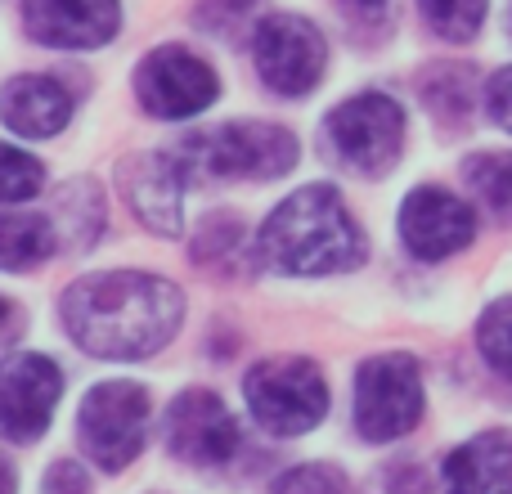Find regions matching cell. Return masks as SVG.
I'll use <instances>...</instances> for the list:
<instances>
[{"label": "cell", "mask_w": 512, "mask_h": 494, "mask_svg": "<svg viewBox=\"0 0 512 494\" xmlns=\"http://www.w3.org/2000/svg\"><path fill=\"white\" fill-rule=\"evenodd\" d=\"M185 167L176 162V153H158V158H144L135 167L131 185V207L140 212V221L158 234H180V194H185Z\"/></svg>", "instance_id": "2e32d148"}, {"label": "cell", "mask_w": 512, "mask_h": 494, "mask_svg": "<svg viewBox=\"0 0 512 494\" xmlns=\"http://www.w3.org/2000/svg\"><path fill=\"white\" fill-rule=\"evenodd\" d=\"M463 176L499 221H512V153H477L463 162Z\"/></svg>", "instance_id": "ac0fdd59"}, {"label": "cell", "mask_w": 512, "mask_h": 494, "mask_svg": "<svg viewBox=\"0 0 512 494\" xmlns=\"http://www.w3.org/2000/svg\"><path fill=\"white\" fill-rule=\"evenodd\" d=\"M167 450L194 468H221L239 450V427L212 391H185L167 409Z\"/></svg>", "instance_id": "8fae6325"}, {"label": "cell", "mask_w": 512, "mask_h": 494, "mask_svg": "<svg viewBox=\"0 0 512 494\" xmlns=\"http://www.w3.org/2000/svg\"><path fill=\"white\" fill-rule=\"evenodd\" d=\"M261 256L283 274H337L364 261V234L333 185H306L261 225Z\"/></svg>", "instance_id": "7a4b0ae2"}, {"label": "cell", "mask_w": 512, "mask_h": 494, "mask_svg": "<svg viewBox=\"0 0 512 494\" xmlns=\"http://www.w3.org/2000/svg\"><path fill=\"white\" fill-rule=\"evenodd\" d=\"M45 494H86V472L77 463H54L50 481H45Z\"/></svg>", "instance_id": "484cf974"}, {"label": "cell", "mask_w": 512, "mask_h": 494, "mask_svg": "<svg viewBox=\"0 0 512 494\" xmlns=\"http://www.w3.org/2000/svg\"><path fill=\"white\" fill-rule=\"evenodd\" d=\"M342 9L355 18V23L373 27V23H382V18L391 14V0H342Z\"/></svg>", "instance_id": "4316f807"}, {"label": "cell", "mask_w": 512, "mask_h": 494, "mask_svg": "<svg viewBox=\"0 0 512 494\" xmlns=\"http://www.w3.org/2000/svg\"><path fill=\"white\" fill-rule=\"evenodd\" d=\"M477 346H481V355H486L490 369L504 373V378H512V297L495 301V306L481 315Z\"/></svg>", "instance_id": "ffe728a7"}, {"label": "cell", "mask_w": 512, "mask_h": 494, "mask_svg": "<svg viewBox=\"0 0 512 494\" xmlns=\"http://www.w3.org/2000/svg\"><path fill=\"white\" fill-rule=\"evenodd\" d=\"M243 252V230L234 225V216H216V221H207L203 239H198V261H230V256Z\"/></svg>", "instance_id": "cb8c5ba5"}, {"label": "cell", "mask_w": 512, "mask_h": 494, "mask_svg": "<svg viewBox=\"0 0 512 494\" xmlns=\"http://www.w3.org/2000/svg\"><path fill=\"white\" fill-rule=\"evenodd\" d=\"M9 324H14V306H9V301L0 297V342L9 337Z\"/></svg>", "instance_id": "f1b7e54d"}, {"label": "cell", "mask_w": 512, "mask_h": 494, "mask_svg": "<svg viewBox=\"0 0 512 494\" xmlns=\"http://www.w3.org/2000/svg\"><path fill=\"white\" fill-rule=\"evenodd\" d=\"M45 185V171L36 158H27L23 149L0 144V203H23Z\"/></svg>", "instance_id": "44dd1931"}, {"label": "cell", "mask_w": 512, "mask_h": 494, "mask_svg": "<svg viewBox=\"0 0 512 494\" xmlns=\"http://www.w3.org/2000/svg\"><path fill=\"white\" fill-rule=\"evenodd\" d=\"M486 104H490V117H495L504 131H512V68H504V72H495V77H490Z\"/></svg>", "instance_id": "d4e9b609"}, {"label": "cell", "mask_w": 512, "mask_h": 494, "mask_svg": "<svg viewBox=\"0 0 512 494\" xmlns=\"http://www.w3.org/2000/svg\"><path fill=\"white\" fill-rule=\"evenodd\" d=\"M0 117L9 131L27 135V140H45L59 135L72 117V95L54 77H18L0 90Z\"/></svg>", "instance_id": "5bb4252c"}, {"label": "cell", "mask_w": 512, "mask_h": 494, "mask_svg": "<svg viewBox=\"0 0 512 494\" xmlns=\"http://www.w3.org/2000/svg\"><path fill=\"white\" fill-rule=\"evenodd\" d=\"M270 494H351L346 477L328 463H306V468H292L274 481Z\"/></svg>", "instance_id": "7402d4cb"}, {"label": "cell", "mask_w": 512, "mask_h": 494, "mask_svg": "<svg viewBox=\"0 0 512 494\" xmlns=\"http://www.w3.org/2000/svg\"><path fill=\"white\" fill-rule=\"evenodd\" d=\"M243 396L270 436H306L328 414V387L310 360H261L243 378Z\"/></svg>", "instance_id": "277c9868"}, {"label": "cell", "mask_w": 512, "mask_h": 494, "mask_svg": "<svg viewBox=\"0 0 512 494\" xmlns=\"http://www.w3.org/2000/svg\"><path fill=\"white\" fill-rule=\"evenodd\" d=\"M423 18L445 41H472L486 23V0H418Z\"/></svg>", "instance_id": "d6986e66"}, {"label": "cell", "mask_w": 512, "mask_h": 494, "mask_svg": "<svg viewBox=\"0 0 512 494\" xmlns=\"http://www.w3.org/2000/svg\"><path fill=\"white\" fill-rule=\"evenodd\" d=\"M324 135H328V144H333V153L351 171L382 176V171L400 158L405 113H400L396 99L378 95V90H364V95L346 99V104H337L333 113H328Z\"/></svg>", "instance_id": "8992f818"}, {"label": "cell", "mask_w": 512, "mask_h": 494, "mask_svg": "<svg viewBox=\"0 0 512 494\" xmlns=\"http://www.w3.org/2000/svg\"><path fill=\"white\" fill-rule=\"evenodd\" d=\"M252 54H256V72L265 77L270 90H279V95H306L324 77L328 45L310 18L270 14L252 32Z\"/></svg>", "instance_id": "ba28073f"}, {"label": "cell", "mask_w": 512, "mask_h": 494, "mask_svg": "<svg viewBox=\"0 0 512 494\" xmlns=\"http://www.w3.org/2000/svg\"><path fill=\"white\" fill-rule=\"evenodd\" d=\"M23 23L32 41L59 50H95L122 27L117 0H23Z\"/></svg>", "instance_id": "4fadbf2b"}, {"label": "cell", "mask_w": 512, "mask_h": 494, "mask_svg": "<svg viewBox=\"0 0 512 494\" xmlns=\"http://www.w3.org/2000/svg\"><path fill=\"white\" fill-rule=\"evenodd\" d=\"M176 162L185 167V176H216V180H274L283 171H292L297 162V140L283 126L270 122H230L212 126L203 135L180 140Z\"/></svg>", "instance_id": "3957f363"}, {"label": "cell", "mask_w": 512, "mask_h": 494, "mask_svg": "<svg viewBox=\"0 0 512 494\" xmlns=\"http://www.w3.org/2000/svg\"><path fill=\"white\" fill-rule=\"evenodd\" d=\"M445 494H512V436L486 432L445 459Z\"/></svg>", "instance_id": "9a60e30c"}, {"label": "cell", "mask_w": 512, "mask_h": 494, "mask_svg": "<svg viewBox=\"0 0 512 494\" xmlns=\"http://www.w3.org/2000/svg\"><path fill=\"white\" fill-rule=\"evenodd\" d=\"M63 328L81 351L99 360H144L176 337L185 297L158 274L108 270L63 292Z\"/></svg>", "instance_id": "6da1fadb"}, {"label": "cell", "mask_w": 512, "mask_h": 494, "mask_svg": "<svg viewBox=\"0 0 512 494\" xmlns=\"http://www.w3.org/2000/svg\"><path fill=\"white\" fill-rule=\"evenodd\" d=\"M63 396V373L45 355H9L0 360V436L36 441L54 418Z\"/></svg>", "instance_id": "30bf717a"}, {"label": "cell", "mask_w": 512, "mask_h": 494, "mask_svg": "<svg viewBox=\"0 0 512 494\" xmlns=\"http://www.w3.org/2000/svg\"><path fill=\"white\" fill-rule=\"evenodd\" d=\"M54 252V230L45 216H0V270H27Z\"/></svg>", "instance_id": "e0dca14e"}, {"label": "cell", "mask_w": 512, "mask_h": 494, "mask_svg": "<svg viewBox=\"0 0 512 494\" xmlns=\"http://www.w3.org/2000/svg\"><path fill=\"white\" fill-rule=\"evenodd\" d=\"M0 494H14V468H9L5 454H0Z\"/></svg>", "instance_id": "83f0119b"}, {"label": "cell", "mask_w": 512, "mask_h": 494, "mask_svg": "<svg viewBox=\"0 0 512 494\" xmlns=\"http://www.w3.org/2000/svg\"><path fill=\"white\" fill-rule=\"evenodd\" d=\"M256 5H261V0H203L198 27H207V32H216V36L230 41V36H239V27L256 14Z\"/></svg>", "instance_id": "603a6c76"}, {"label": "cell", "mask_w": 512, "mask_h": 494, "mask_svg": "<svg viewBox=\"0 0 512 494\" xmlns=\"http://www.w3.org/2000/svg\"><path fill=\"white\" fill-rule=\"evenodd\" d=\"M423 418V378L409 355H378L355 373V427L364 441H400Z\"/></svg>", "instance_id": "5b68a950"}, {"label": "cell", "mask_w": 512, "mask_h": 494, "mask_svg": "<svg viewBox=\"0 0 512 494\" xmlns=\"http://www.w3.org/2000/svg\"><path fill=\"white\" fill-rule=\"evenodd\" d=\"M81 445L104 472H122L140 454L149 427V391L135 382H99L81 400Z\"/></svg>", "instance_id": "52a82bcc"}, {"label": "cell", "mask_w": 512, "mask_h": 494, "mask_svg": "<svg viewBox=\"0 0 512 494\" xmlns=\"http://www.w3.org/2000/svg\"><path fill=\"white\" fill-rule=\"evenodd\" d=\"M508 32H512V9H508Z\"/></svg>", "instance_id": "f546056e"}, {"label": "cell", "mask_w": 512, "mask_h": 494, "mask_svg": "<svg viewBox=\"0 0 512 494\" xmlns=\"http://www.w3.org/2000/svg\"><path fill=\"white\" fill-rule=\"evenodd\" d=\"M477 234V216L463 198L445 194V189H414L400 207V239L423 261H441L454 256L459 247L472 243Z\"/></svg>", "instance_id": "7c38bea8"}, {"label": "cell", "mask_w": 512, "mask_h": 494, "mask_svg": "<svg viewBox=\"0 0 512 494\" xmlns=\"http://www.w3.org/2000/svg\"><path fill=\"white\" fill-rule=\"evenodd\" d=\"M144 113L153 117H194L216 99V72L185 45H162L135 72Z\"/></svg>", "instance_id": "9c48e42d"}]
</instances>
